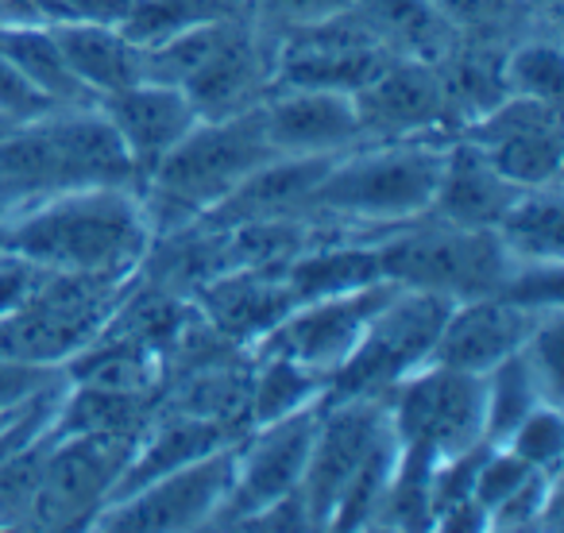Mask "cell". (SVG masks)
I'll return each instance as SVG.
<instances>
[{"instance_id": "3957f363", "label": "cell", "mask_w": 564, "mask_h": 533, "mask_svg": "<svg viewBox=\"0 0 564 533\" xmlns=\"http://www.w3.org/2000/svg\"><path fill=\"white\" fill-rule=\"evenodd\" d=\"M271 155L259 105L236 117H197V124L151 166L140 186L151 240L197 225L220 197L240 186V178H248Z\"/></svg>"}, {"instance_id": "4fadbf2b", "label": "cell", "mask_w": 564, "mask_h": 533, "mask_svg": "<svg viewBox=\"0 0 564 533\" xmlns=\"http://www.w3.org/2000/svg\"><path fill=\"white\" fill-rule=\"evenodd\" d=\"M394 291H399V283L379 279V283L356 286V291H340V294H329V298L302 302V306H294L291 314L282 317L251 352L291 356V360L306 363L317 376L329 379Z\"/></svg>"}, {"instance_id": "8d00e7d4", "label": "cell", "mask_w": 564, "mask_h": 533, "mask_svg": "<svg viewBox=\"0 0 564 533\" xmlns=\"http://www.w3.org/2000/svg\"><path fill=\"white\" fill-rule=\"evenodd\" d=\"M0 24H40L32 0H0Z\"/></svg>"}, {"instance_id": "4dcf8cb0", "label": "cell", "mask_w": 564, "mask_h": 533, "mask_svg": "<svg viewBox=\"0 0 564 533\" xmlns=\"http://www.w3.org/2000/svg\"><path fill=\"white\" fill-rule=\"evenodd\" d=\"M514 456H522L530 468L538 471H561V453H564V422L556 402H538L522 422L510 429V437L502 440Z\"/></svg>"}, {"instance_id": "5b68a950", "label": "cell", "mask_w": 564, "mask_h": 533, "mask_svg": "<svg viewBox=\"0 0 564 533\" xmlns=\"http://www.w3.org/2000/svg\"><path fill=\"white\" fill-rule=\"evenodd\" d=\"M448 309L453 302L441 294L399 286L329 376L325 399H387L394 383L430 363Z\"/></svg>"}, {"instance_id": "d6986e66", "label": "cell", "mask_w": 564, "mask_h": 533, "mask_svg": "<svg viewBox=\"0 0 564 533\" xmlns=\"http://www.w3.org/2000/svg\"><path fill=\"white\" fill-rule=\"evenodd\" d=\"M345 155V151H340ZM337 155H271L240 178V186L220 197L197 225L202 228H232V225H259V220H286L302 217L314 186L333 166ZM194 228V225H189Z\"/></svg>"}, {"instance_id": "2e32d148", "label": "cell", "mask_w": 564, "mask_h": 533, "mask_svg": "<svg viewBox=\"0 0 564 533\" xmlns=\"http://www.w3.org/2000/svg\"><path fill=\"white\" fill-rule=\"evenodd\" d=\"M263 132L274 155H340L364 143L356 105L329 89H271L259 101Z\"/></svg>"}, {"instance_id": "7a4b0ae2", "label": "cell", "mask_w": 564, "mask_h": 533, "mask_svg": "<svg viewBox=\"0 0 564 533\" xmlns=\"http://www.w3.org/2000/svg\"><path fill=\"white\" fill-rule=\"evenodd\" d=\"M441 135L414 140H364L333 159V166L314 186L302 217L322 228H360L356 240H376L399 225L425 217L437 189Z\"/></svg>"}, {"instance_id": "836d02e7", "label": "cell", "mask_w": 564, "mask_h": 533, "mask_svg": "<svg viewBox=\"0 0 564 533\" xmlns=\"http://www.w3.org/2000/svg\"><path fill=\"white\" fill-rule=\"evenodd\" d=\"M40 24H120L132 9V0H32Z\"/></svg>"}, {"instance_id": "1f68e13d", "label": "cell", "mask_w": 564, "mask_h": 533, "mask_svg": "<svg viewBox=\"0 0 564 533\" xmlns=\"http://www.w3.org/2000/svg\"><path fill=\"white\" fill-rule=\"evenodd\" d=\"M345 9H352V0H243L248 20L271 40L294 32V28L322 24Z\"/></svg>"}, {"instance_id": "277c9868", "label": "cell", "mask_w": 564, "mask_h": 533, "mask_svg": "<svg viewBox=\"0 0 564 533\" xmlns=\"http://www.w3.org/2000/svg\"><path fill=\"white\" fill-rule=\"evenodd\" d=\"M379 271L406 291H430L448 302L499 294L514 259L499 243L495 228H460L417 217L391 232H379Z\"/></svg>"}, {"instance_id": "83f0119b", "label": "cell", "mask_w": 564, "mask_h": 533, "mask_svg": "<svg viewBox=\"0 0 564 533\" xmlns=\"http://www.w3.org/2000/svg\"><path fill=\"white\" fill-rule=\"evenodd\" d=\"M538 402H549L541 394V383L533 379L522 352L507 356L484 376V437L491 445H502L518 422L530 414Z\"/></svg>"}, {"instance_id": "8fae6325", "label": "cell", "mask_w": 564, "mask_h": 533, "mask_svg": "<svg viewBox=\"0 0 564 533\" xmlns=\"http://www.w3.org/2000/svg\"><path fill=\"white\" fill-rule=\"evenodd\" d=\"M460 135L476 143L491 159L495 171L507 182H514L518 189L561 182L564 143L556 101L507 94L476 120H468Z\"/></svg>"}, {"instance_id": "e575fe53", "label": "cell", "mask_w": 564, "mask_h": 533, "mask_svg": "<svg viewBox=\"0 0 564 533\" xmlns=\"http://www.w3.org/2000/svg\"><path fill=\"white\" fill-rule=\"evenodd\" d=\"M0 112L20 120V124H28V120H40V117H47V112H55V105H51L9 58H0Z\"/></svg>"}, {"instance_id": "d590c367", "label": "cell", "mask_w": 564, "mask_h": 533, "mask_svg": "<svg viewBox=\"0 0 564 533\" xmlns=\"http://www.w3.org/2000/svg\"><path fill=\"white\" fill-rule=\"evenodd\" d=\"M63 371L66 368H51V363H28V360H9V356H0V410L32 399L40 387H47L51 379L63 376Z\"/></svg>"}, {"instance_id": "9c48e42d", "label": "cell", "mask_w": 564, "mask_h": 533, "mask_svg": "<svg viewBox=\"0 0 564 533\" xmlns=\"http://www.w3.org/2000/svg\"><path fill=\"white\" fill-rule=\"evenodd\" d=\"M236 440L197 456L128 499L105 502L94 514V530H209L232 491Z\"/></svg>"}, {"instance_id": "4316f807", "label": "cell", "mask_w": 564, "mask_h": 533, "mask_svg": "<svg viewBox=\"0 0 564 533\" xmlns=\"http://www.w3.org/2000/svg\"><path fill=\"white\" fill-rule=\"evenodd\" d=\"M217 17H248V12L240 0H132V9L117 28L135 47H159L186 28Z\"/></svg>"}, {"instance_id": "ba28073f", "label": "cell", "mask_w": 564, "mask_h": 533, "mask_svg": "<svg viewBox=\"0 0 564 533\" xmlns=\"http://www.w3.org/2000/svg\"><path fill=\"white\" fill-rule=\"evenodd\" d=\"M140 437H132V433H66V437H55L47 460H43L40 487H35L24 525L63 530V525L94 522Z\"/></svg>"}, {"instance_id": "7c38bea8", "label": "cell", "mask_w": 564, "mask_h": 533, "mask_svg": "<svg viewBox=\"0 0 564 533\" xmlns=\"http://www.w3.org/2000/svg\"><path fill=\"white\" fill-rule=\"evenodd\" d=\"M317 414H322V402H314L306 410H294V414L279 417V422L251 425L236 440L232 491H228L225 507H220L213 525H236L240 530L267 502L299 491L310 445H314Z\"/></svg>"}, {"instance_id": "ac0fdd59", "label": "cell", "mask_w": 564, "mask_h": 533, "mask_svg": "<svg viewBox=\"0 0 564 533\" xmlns=\"http://www.w3.org/2000/svg\"><path fill=\"white\" fill-rule=\"evenodd\" d=\"M97 109L109 117V124L124 140L128 155H132L135 171H140V186L151 174V166L197 124V112L189 105V97L178 86H166V81H151V78L97 97Z\"/></svg>"}, {"instance_id": "52a82bcc", "label": "cell", "mask_w": 564, "mask_h": 533, "mask_svg": "<svg viewBox=\"0 0 564 533\" xmlns=\"http://www.w3.org/2000/svg\"><path fill=\"white\" fill-rule=\"evenodd\" d=\"M391 58L394 51L379 43L360 12L345 9L322 24L294 28L274 40L271 89H329L352 97Z\"/></svg>"}, {"instance_id": "f1b7e54d", "label": "cell", "mask_w": 564, "mask_h": 533, "mask_svg": "<svg viewBox=\"0 0 564 533\" xmlns=\"http://www.w3.org/2000/svg\"><path fill=\"white\" fill-rule=\"evenodd\" d=\"M394 460H399V437H394V429H387L379 437V445L368 453V460L360 464V471L352 476V483L345 487V494H340L337 510L329 518V530H364V525H371L379 499H383L387 483H391Z\"/></svg>"}, {"instance_id": "ffe728a7", "label": "cell", "mask_w": 564, "mask_h": 533, "mask_svg": "<svg viewBox=\"0 0 564 533\" xmlns=\"http://www.w3.org/2000/svg\"><path fill=\"white\" fill-rule=\"evenodd\" d=\"M47 128L55 135L58 155H63L66 189L109 186L140 194V171H135L117 128L109 124V117L97 105L47 112Z\"/></svg>"}, {"instance_id": "d4e9b609", "label": "cell", "mask_w": 564, "mask_h": 533, "mask_svg": "<svg viewBox=\"0 0 564 533\" xmlns=\"http://www.w3.org/2000/svg\"><path fill=\"white\" fill-rule=\"evenodd\" d=\"M329 379L314 368L279 352H251V387H248V422L267 425L279 417L306 410L325 399Z\"/></svg>"}, {"instance_id": "5bb4252c", "label": "cell", "mask_w": 564, "mask_h": 533, "mask_svg": "<svg viewBox=\"0 0 564 533\" xmlns=\"http://www.w3.org/2000/svg\"><path fill=\"white\" fill-rule=\"evenodd\" d=\"M364 140H414L441 135L453 124L437 63L394 55L376 78L352 94Z\"/></svg>"}, {"instance_id": "d6a6232c", "label": "cell", "mask_w": 564, "mask_h": 533, "mask_svg": "<svg viewBox=\"0 0 564 533\" xmlns=\"http://www.w3.org/2000/svg\"><path fill=\"white\" fill-rule=\"evenodd\" d=\"M530 471H533L530 464L510 453L507 445H491L484 460H479L476 479H471V499H476V507L484 510V514H491L502 499H510V494L525 483Z\"/></svg>"}, {"instance_id": "603a6c76", "label": "cell", "mask_w": 564, "mask_h": 533, "mask_svg": "<svg viewBox=\"0 0 564 533\" xmlns=\"http://www.w3.org/2000/svg\"><path fill=\"white\" fill-rule=\"evenodd\" d=\"M0 58H9L55 109L97 105V97L74 78L63 47L47 24H0Z\"/></svg>"}, {"instance_id": "e0dca14e", "label": "cell", "mask_w": 564, "mask_h": 533, "mask_svg": "<svg viewBox=\"0 0 564 533\" xmlns=\"http://www.w3.org/2000/svg\"><path fill=\"white\" fill-rule=\"evenodd\" d=\"M194 306L225 340L240 348H256L282 317L291 314L294 302L291 286L279 266H240L202 283L194 294Z\"/></svg>"}, {"instance_id": "6da1fadb", "label": "cell", "mask_w": 564, "mask_h": 533, "mask_svg": "<svg viewBox=\"0 0 564 533\" xmlns=\"http://www.w3.org/2000/svg\"><path fill=\"white\" fill-rule=\"evenodd\" d=\"M151 248V228L135 189H58L4 213L0 251L40 271L132 279Z\"/></svg>"}, {"instance_id": "7402d4cb", "label": "cell", "mask_w": 564, "mask_h": 533, "mask_svg": "<svg viewBox=\"0 0 564 533\" xmlns=\"http://www.w3.org/2000/svg\"><path fill=\"white\" fill-rule=\"evenodd\" d=\"M51 32H55L74 78L94 97L143 81V47H135L117 24H70L51 28Z\"/></svg>"}, {"instance_id": "484cf974", "label": "cell", "mask_w": 564, "mask_h": 533, "mask_svg": "<svg viewBox=\"0 0 564 533\" xmlns=\"http://www.w3.org/2000/svg\"><path fill=\"white\" fill-rule=\"evenodd\" d=\"M352 9L394 55L430 58V63H441L448 55V20L433 0H352Z\"/></svg>"}, {"instance_id": "9a60e30c", "label": "cell", "mask_w": 564, "mask_h": 533, "mask_svg": "<svg viewBox=\"0 0 564 533\" xmlns=\"http://www.w3.org/2000/svg\"><path fill=\"white\" fill-rule=\"evenodd\" d=\"M549 314H553V309H549ZM541 317L545 314L522 309V306H514V302L499 298V294L453 302V309H448L445 325H441V333H437L430 363L468 371V376H487L495 363L522 352Z\"/></svg>"}, {"instance_id": "f546056e", "label": "cell", "mask_w": 564, "mask_h": 533, "mask_svg": "<svg viewBox=\"0 0 564 533\" xmlns=\"http://www.w3.org/2000/svg\"><path fill=\"white\" fill-rule=\"evenodd\" d=\"M561 81H564V58L553 40L522 43L502 63V86H507V94H525L561 105Z\"/></svg>"}, {"instance_id": "f35d334b", "label": "cell", "mask_w": 564, "mask_h": 533, "mask_svg": "<svg viewBox=\"0 0 564 533\" xmlns=\"http://www.w3.org/2000/svg\"><path fill=\"white\" fill-rule=\"evenodd\" d=\"M240 4H243V0H240Z\"/></svg>"}, {"instance_id": "44dd1931", "label": "cell", "mask_w": 564, "mask_h": 533, "mask_svg": "<svg viewBox=\"0 0 564 533\" xmlns=\"http://www.w3.org/2000/svg\"><path fill=\"white\" fill-rule=\"evenodd\" d=\"M518 194L522 189L502 178L476 143L456 135V140L445 143L437 189H433V202L425 217L460 228H495Z\"/></svg>"}, {"instance_id": "30bf717a", "label": "cell", "mask_w": 564, "mask_h": 533, "mask_svg": "<svg viewBox=\"0 0 564 533\" xmlns=\"http://www.w3.org/2000/svg\"><path fill=\"white\" fill-rule=\"evenodd\" d=\"M387 429H391L387 399H322L314 445H310L306 471L299 483L302 502L310 510V525L329 530L340 494Z\"/></svg>"}, {"instance_id": "74e56055", "label": "cell", "mask_w": 564, "mask_h": 533, "mask_svg": "<svg viewBox=\"0 0 564 533\" xmlns=\"http://www.w3.org/2000/svg\"><path fill=\"white\" fill-rule=\"evenodd\" d=\"M12 128H20V120H12V117H4V112H0V140H4Z\"/></svg>"}, {"instance_id": "8992f818", "label": "cell", "mask_w": 564, "mask_h": 533, "mask_svg": "<svg viewBox=\"0 0 564 533\" xmlns=\"http://www.w3.org/2000/svg\"><path fill=\"white\" fill-rule=\"evenodd\" d=\"M387 414L399 445H414L437 460L479 445L484 437V376L422 363L387 391Z\"/></svg>"}, {"instance_id": "cb8c5ba5", "label": "cell", "mask_w": 564, "mask_h": 533, "mask_svg": "<svg viewBox=\"0 0 564 533\" xmlns=\"http://www.w3.org/2000/svg\"><path fill=\"white\" fill-rule=\"evenodd\" d=\"M564 202L561 182L553 186H533L510 202V209L499 217L495 236L507 248L514 263H561L564 255Z\"/></svg>"}]
</instances>
